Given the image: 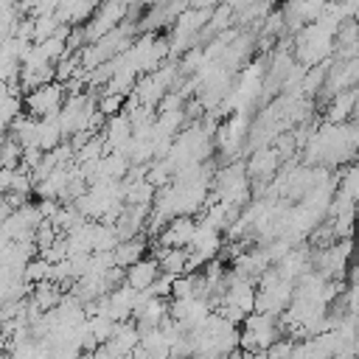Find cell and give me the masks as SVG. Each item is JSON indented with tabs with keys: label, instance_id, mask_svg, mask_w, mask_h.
Returning a JSON list of instances; mask_svg holds the SVG:
<instances>
[{
	"label": "cell",
	"instance_id": "1",
	"mask_svg": "<svg viewBox=\"0 0 359 359\" xmlns=\"http://www.w3.org/2000/svg\"><path fill=\"white\" fill-rule=\"evenodd\" d=\"M157 278H160V266H157L154 258H140V261H135V264L126 269V286L135 289L137 294L149 292Z\"/></svg>",
	"mask_w": 359,
	"mask_h": 359
}]
</instances>
